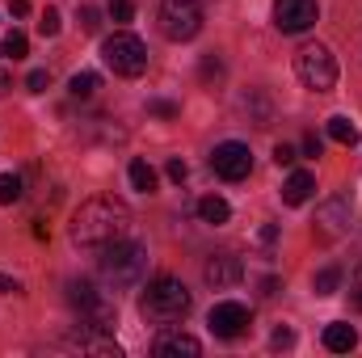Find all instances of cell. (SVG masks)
<instances>
[{
  "label": "cell",
  "mask_w": 362,
  "mask_h": 358,
  "mask_svg": "<svg viewBox=\"0 0 362 358\" xmlns=\"http://www.w3.org/2000/svg\"><path fill=\"white\" fill-rule=\"evenodd\" d=\"M59 25H64V21H59V13H55V8H42V21H38L42 38H55V34H59Z\"/></svg>",
  "instance_id": "d4e9b609"
},
{
  "label": "cell",
  "mask_w": 362,
  "mask_h": 358,
  "mask_svg": "<svg viewBox=\"0 0 362 358\" xmlns=\"http://www.w3.org/2000/svg\"><path fill=\"white\" fill-rule=\"evenodd\" d=\"M312 287H316V295H337V287H341V270L325 266L316 278H312Z\"/></svg>",
  "instance_id": "7402d4cb"
},
{
  "label": "cell",
  "mask_w": 362,
  "mask_h": 358,
  "mask_svg": "<svg viewBox=\"0 0 362 358\" xmlns=\"http://www.w3.org/2000/svg\"><path fill=\"white\" fill-rule=\"evenodd\" d=\"M97 85H101V81H97V72H76V76L68 81V93H72V97H93Z\"/></svg>",
  "instance_id": "603a6c76"
},
{
  "label": "cell",
  "mask_w": 362,
  "mask_h": 358,
  "mask_svg": "<svg viewBox=\"0 0 362 358\" xmlns=\"http://www.w3.org/2000/svg\"><path fill=\"white\" fill-rule=\"evenodd\" d=\"M274 165H278V169L295 165V148H291V144H278V148H274Z\"/></svg>",
  "instance_id": "f546056e"
},
{
  "label": "cell",
  "mask_w": 362,
  "mask_h": 358,
  "mask_svg": "<svg viewBox=\"0 0 362 358\" xmlns=\"http://www.w3.org/2000/svg\"><path fill=\"white\" fill-rule=\"evenodd\" d=\"M8 8H13V17H25L30 13V0H8Z\"/></svg>",
  "instance_id": "d590c367"
},
{
  "label": "cell",
  "mask_w": 362,
  "mask_h": 358,
  "mask_svg": "<svg viewBox=\"0 0 362 358\" xmlns=\"http://www.w3.org/2000/svg\"><path fill=\"white\" fill-rule=\"evenodd\" d=\"M354 287H362V266H358V270H354Z\"/></svg>",
  "instance_id": "f35d334b"
},
{
  "label": "cell",
  "mask_w": 362,
  "mask_h": 358,
  "mask_svg": "<svg viewBox=\"0 0 362 358\" xmlns=\"http://www.w3.org/2000/svg\"><path fill=\"white\" fill-rule=\"evenodd\" d=\"M202 278H206V287H215V291L236 287V282L245 278V262H240L236 253H215V258L202 266Z\"/></svg>",
  "instance_id": "8fae6325"
},
{
  "label": "cell",
  "mask_w": 362,
  "mask_h": 358,
  "mask_svg": "<svg viewBox=\"0 0 362 358\" xmlns=\"http://www.w3.org/2000/svg\"><path fill=\"white\" fill-rule=\"evenodd\" d=\"M101 278L110 282V287H118V291H127V287H135L144 274H148V249L144 245H135V241H114V245H105L101 249Z\"/></svg>",
  "instance_id": "7a4b0ae2"
},
{
  "label": "cell",
  "mask_w": 362,
  "mask_h": 358,
  "mask_svg": "<svg viewBox=\"0 0 362 358\" xmlns=\"http://www.w3.org/2000/svg\"><path fill=\"white\" fill-rule=\"evenodd\" d=\"M25 85H30V93H47V85H51V72H42V68H34V72L25 76Z\"/></svg>",
  "instance_id": "4316f807"
},
{
  "label": "cell",
  "mask_w": 362,
  "mask_h": 358,
  "mask_svg": "<svg viewBox=\"0 0 362 358\" xmlns=\"http://www.w3.org/2000/svg\"><path fill=\"white\" fill-rule=\"evenodd\" d=\"M211 169H215L223 181H245L249 173H253V152H249L245 144L228 139V144H219V148L211 152Z\"/></svg>",
  "instance_id": "52a82bcc"
},
{
  "label": "cell",
  "mask_w": 362,
  "mask_h": 358,
  "mask_svg": "<svg viewBox=\"0 0 362 358\" xmlns=\"http://www.w3.org/2000/svg\"><path fill=\"white\" fill-rule=\"evenodd\" d=\"M240 110H245V114H253V122H257V127H266V122H270V101H266L257 89H249V97H240Z\"/></svg>",
  "instance_id": "ac0fdd59"
},
{
  "label": "cell",
  "mask_w": 362,
  "mask_h": 358,
  "mask_svg": "<svg viewBox=\"0 0 362 358\" xmlns=\"http://www.w3.org/2000/svg\"><path fill=\"white\" fill-rule=\"evenodd\" d=\"M127 173H131V185H135L139 194H152V190H156V169H152L148 161H131Z\"/></svg>",
  "instance_id": "e0dca14e"
},
{
  "label": "cell",
  "mask_w": 362,
  "mask_h": 358,
  "mask_svg": "<svg viewBox=\"0 0 362 358\" xmlns=\"http://www.w3.org/2000/svg\"><path fill=\"white\" fill-rule=\"evenodd\" d=\"M198 215H202V224H228V215H232V207L219 198V194H206L202 202H198Z\"/></svg>",
  "instance_id": "2e32d148"
},
{
  "label": "cell",
  "mask_w": 362,
  "mask_h": 358,
  "mask_svg": "<svg viewBox=\"0 0 362 358\" xmlns=\"http://www.w3.org/2000/svg\"><path fill=\"white\" fill-rule=\"evenodd\" d=\"M350 215H354V198L350 194H333L320 211H316V232L320 236H341L350 228Z\"/></svg>",
  "instance_id": "30bf717a"
},
{
  "label": "cell",
  "mask_w": 362,
  "mask_h": 358,
  "mask_svg": "<svg viewBox=\"0 0 362 358\" xmlns=\"http://www.w3.org/2000/svg\"><path fill=\"white\" fill-rule=\"evenodd\" d=\"M131 232V207L114 194H97L72 215V241L85 249H105Z\"/></svg>",
  "instance_id": "6da1fadb"
},
{
  "label": "cell",
  "mask_w": 362,
  "mask_h": 358,
  "mask_svg": "<svg viewBox=\"0 0 362 358\" xmlns=\"http://www.w3.org/2000/svg\"><path fill=\"white\" fill-rule=\"evenodd\" d=\"M4 93H8V72L0 68V97H4Z\"/></svg>",
  "instance_id": "74e56055"
},
{
  "label": "cell",
  "mask_w": 362,
  "mask_h": 358,
  "mask_svg": "<svg viewBox=\"0 0 362 358\" xmlns=\"http://www.w3.org/2000/svg\"><path fill=\"white\" fill-rule=\"evenodd\" d=\"M152 354L156 358H198L202 354V346H198V337H189V333H160L156 342H152Z\"/></svg>",
  "instance_id": "4fadbf2b"
},
{
  "label": "cell",
  "mask_w": 362,
  "mask_h": 358,
  "mask_svg": "<svg viewBox=\"0 0 362 358\" xmlns=\"http://www.w3.org/2000/svg\"><path fill=\"white\" fill-rule=\"evenodd\" d=\"M139 312L148 316V321H156V325H173L181 321L185 312H189V291H185V282L177 278H156V282H148V291H144V299H139Z\"/></svg>",
  "instance_id": "3957f363"
},
{
  "label": "cell",
  "mask_w": 362,
  "mask_h": 358,
  "mask_svg": "<svg viewBox=\"0 0 362 358\" xmlns=\"http://www.w3.org/2000/svg\"><path fill=\"white\" fill-rule=\"evenodd\" d=\"M262 241H266V245H274V241H278V228H274V224H266V228H262Z\"/></svg>",
  "instance_id": "8d00e7d4"
},
{
  "label": "cell",
  "mask_w": 362,
  "mask_h": 358,
  "mask_svg": "<svg viewBox=\"0 0 362 358\" xmlns=\"http://www.w3.org/2000/svg\"><path fill=\"white\" fill-rule=\"evenodd\" d=\"M25 51H30V42H25L21 30H13V34L0 38V59H25Z\"/></svg>",
  "instance_id": "ffe728a7"
},
{
  "label": "cell",
  "mask_w": 362,
  "mask_h": 358,
  "mask_svg": "<svg viewBox=\"0 0 362 358\" xmlns=\"http://www.w3.org/2000/svg\"><path fill=\"white\" fill-rule=\"evenodd\" d=\"M105 8H110L114 21H131V17H135V0H110Z\"/></svg>",
  "instance_id": "484cf974"
},
{
  "label": "cell",
  "mask_w": 362,
  "mask_h": 358,
  "mask_svg": "<svg viewBox=\"0 0 362 358\" xmlns=\"http://www.w3.org/2000/svg\"><path fill=\"white\" fill-rule=\"evenodd\" d=\"M148 114H160V118H173V114H177V105H173V101H148Z\"/></svg>",
  "instance_id": "1f68e13d"
},
{
  "label": "cell",
  "mask_w": 362,
  "mask_h": 358,
  "mask_svg": "<svg viewBox=\"0 0 362 358\" xmlns=\"http://www.w3.org/2000/svg\"><path fill=\"white\" fill-rule=\"evenodd\" d=\"M303 152L308 156H320V135H303Z\"/></svg>",
  "instance_id": "e575fe53"
},
{
  "label": "cell",
  "mask_w": 362,
  "mask_h": 358,
  "mask_svg": "<svg viewBox=\"0 0 362 358\" xmlns=\"http://www.w3.org/2000/svg\"><path fill=\"white\" fill-rule=\"evenodd\" d=\"M101 59H105V68H114V76H144V68H148V47H144L135 34L118 30V34H110V38L101 42Z\"/></svg>",
  "instance_id": "5b68a950"
},
{
  "label": "cell",
  "mask_w": 362,
  "mask_h": 358,
  "mask_svg": "<svg viewBox=\"0 0 362 358\" xmlns=\"http://www.w3.org/2000/svg\"><path fill=\"white\" fill-rule=\"evenodd\" d=\"M329 135H333L337 144H346V148H354V144H358V127H354L350 118H341V114H337V118H329Z\"/></svg>",
  "instance_id": "44dd1931"
},
{
  "label": "cell",
  "mask_w": 362,
  "mask_h": 358,
  "mask_svg": "<svg viewBox=\"0 0 362 358\" xmlns=\"http://www.w3.org/2000/svg\"><path fill=\"white\" fill-rule=\"evenodd\" d=\"M270 346H274V350H291V346H295V333H291V329H286V325H282V329H274Z\"/></svg>",
  "instance_id": "83f0119b"
},
{
  "label": "cell",
  "mask_w": 362,
  "mask_h": 358,
  "mask_svg": "<svg viewBox=\"0 0 362 358\" xmlns=\"http://www.w3.org/2000/svg\"><path fill=\"white\" fill-rule=\"evenodd\" d=\"M21 198V178L17 173H0V202L8 207V202H17Z\"/></svg>",
  "instance_id": "cb8c5ba5"
},
{
  "label": "cell",
  "mask_w": 362,
  "mask_h": 358,
  "mask_svg": "<svg viewBox=\"0 0 362 358\" xmlns=\"http://www.w3.org/2000/svg\"><path fill=\"white\" fill-rule=\"evenodd\" d=\"M312 194H316V178H312V173H303V169H299V173H291L286 185H282V202H286V207H303Z\"/></svg>",
  "instance_id": "5bb4252c"
},
{
  "label": "cell",
  "mask_w": 362,
  "mask_h": 358,
  "mask_svg": "<svg viewBox=\"0 0 362 358\" xmlns=\"http://www.w3.org/2000/svg\"><path fill=\"white\" fill-rule=\"evenodd\" d=\"M81 325H89L93 333H114V325H118V308H114V299L97 295L89 308H81Z\"/></svg>",
  "instance_id": "7c38bea8"
},
{
  "label": "cell",
  "mask_w": 362,
  "mask_h": 358,
  "mask_svg": "<svg viewBox=\"0 0 362 358\" xmlns=\"http://www.w3.org/2000/svg\"><path fill=\"white\" fill-rule=\"evenodd\" d=\"M169 178H173V181L181 185V181L189 178V165H185V161H169Z\"/></svg>",
  "instance_id": "d6a6232c"
},
{
  "label": "cell",
  "mask_w": 362,
  "mask_h": 358,
  "mask_svg": "<svg viewBox=\"0 0 362 358\" xmlns=\"http://www.w3.org/2000/svg\"><path fill=\"white\" fill-rule=\"evenodd\" d=\"M97 295H101V291H97L93 282H85V278H81V282H68V304H72L76 312H81V308H89Z\"/></svg>",
  "instance_id": "d6986e66"
},
{
  "label": "cell",
  "mask_w": 362,
  "mask_h": 358,
  "mask_svg": "<svg viewBox=\"0 0 362 358\" xmlns=\"http://www.w3.org/2000/svg\"><path fill=\"white\" fill-rule=\"evenodd\" d=\"M219 76H223V64H219L215 55H206V59H202V81H219Z\"/></svg>",
  "instance_id": "f1b7e54d"
},
{
  "label": "cell",
  "mask_w": 362,
  "mask_h": 358,
  "mask_svg": "<svg viewBox=\"0 0 362 358\" xmlns=\"http://www.w3.org/2000/svg\"><path fill=\"white\" fill-rule=\"evenodd\" d=\"M202 30V4L198 0H165L160 4V34L169 42H189Z\"/></svg>",
  "instance_id": "8992f818"
},
{
  "label": "cell",
  "mask_w": 362,
  "mask_h": 358,
  "mask_svg": "<svg viewBox=\"0 0 362 358\" xmlns=\"http://www.w3.org/2000/svg\"><path fill=\"white\" fill-rule=\"evenodd\" d=\"M354 346H358V329H354V325L337 321V325L325 329V350H333V354H350Z\"/></svg>",
  "instance_id": "9a60e30c"
},
{
  "label": "cell",
  "mask_w": 362,
  "mask_h": 358,
  "mask_svg": "<svg viewBox=\"0 0 362 358\" xmlns=\"http://www.w3.org/2000/svg\"><path fill=\"white\" fill-rule=\"evenodd\" d=\"M316 17H320L316 0H274V25L282 34H303L316 25Z\"/></svg>",
  "instance_id": "ba28073f"
},
{
  "label": "cell",
  "mask_w": 362,
  "mask_h": 358,
  "mask_svg": "<svg viewBox=\"0 0 362 358\" xmlns=\"http://www.w3.org/2000/svg\"><path fill=\"white\" fill-rule=\"evenodd\" d=\"M17 291H21V282L8 278V274H0V295H17Z\"/></svg>",
  "instance_id": "836d02e7"
},
{
  "label": "cell",
  "mask_w": 362,
  "mask_h": 358,
  "mask_svg": "<svg viewBox=\"0 0 362 358\" xmlns=\"http://www.w3.org/2000/svg\"><path fill=\"white\" fill-rule=\"evenodd\" d=\"M206 325H211L215 337H240V333L253 325V316H249L245 304H232V299H228V304H215V308H211Z\"/></svg>",
  "instance_id": "9c48e42d"
},
{
  "label": "cell",
  "mask_w": 362,
  "mask_h": 358,
  "mask_svg": "<svg viewBox=\"0 0 362 358\" xmlns=\"http://www.w3.org/2000/svg\"><path fill=\"white\" fill-rule=\"evenodd\" d=\"M295 72H299V81H303L308 89H316V93H329L337 85V59H333V51H329L325 42L299 47V51H295Z\"/></svg>",
  "instance_id": "277c9868"
},
{
  "label": "cell",
  "mask_w": 362,
  "mask_h": 358,
  "mask_svg": "<svg viewBox=\"0 0 362 358\" xmlns=\"http://www.w3.org/2000/svg\"><path fill=\"white\" fill-rule=\"evenodd\" d=\"M97 25H101V21H97V8L85 4V8H81V30H85V34H97Z\"/></svg>",
  "instance_id": "4dcf8cb0"
}]
</instances>
